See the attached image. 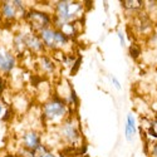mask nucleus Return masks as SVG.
<instances>
[{
  "instance_id": "nucleus-1",
  "label": "nucleus",
  "mask_w": 157,
  "mask_h": 157,
  "mask_svg": "<svg viewBox=\"0 0 157 157\" xmlns=\"http://www.w3.org/2000/svg\"><path fill=\"white\" fill-rule=\"evenodd\" d=\"M87 10L84 4L81 2H68V0H62V2H56L53 4V24L52 27L56 29H62L64 25L79 21L81 17Z\"/></svg>"
},
{
  "instance_id": "nucleus-2",
  "label": "nucleus",
  "mask_w": 157,
  "mask_h": 157,
  "mask_svg": "<svg viewBox=\"0 0 157 157\" xmlns=\"http://www.w3.org/2000/svg\"><path fill=\"white\" fill-rule=\"evenodd\" d=\"M73 108L68 106L65 98L56 94L50 97L42 106V121L44 124L59 126L64 120L72 116Z\"/></svg>"
},
{
  "instance_id": "nucleus-3",
  "label": "nucleus",
  "mask_w": 157,
  "mask_h": 157,
  "mask_svg": "<svg viewBox=\"0 0 157 157\" xmlns=\"http://www.w3.org/2000/svg\"><path fill=\"white\" fill-rule=\"evenodd\" d=\"M57 132L59 138L69 147L78 148L82 145V129L74 114L69 116L59 126H57Z\"/></svg>"
},
{
  "instance_id": "nucleus-4",
  "label": "nucleus",
  "mask_w": 157,
  "mask_h": 157,
  "mask_svg": "<svg viewBox=\"0 0 157 157\" xmlns=\"http://www.w3.org/2000/svg\"><path fill=\"white\" fill-rule=\"evenodd\" d=\"M23 21L32 32L39 33L45 28L52 27L53 17H52V13L47 10H42L38 8H28Z\"/></svg>"
},
{
  "instance_id": "nucleus-5",
  "label": "nucleus",
  "mask_w": 157,
  "mask_h": 157,
  "mask_svg": "<svg viewBox=\"0 0 157 157\" xmlns=\"http://www.w3.org/2000/svg\"><path fill=\"white\" fill-rule=\"evenodd\" d=\"M17 56L14 50L9 49L4 44H0V74L9 75L17 67Z\"/></svg>"
},
{
  "instance_id": "nucleus-6",
  "label": "nucleus",
  "mask_w": 157,
  "mask_h": 157,
  "mask_svg": "<svg viewBox=\"0 0 157 157\" xmlns=\"http://www.w3.org/2000/svg\"><path fill=\"white\" fill-rule=\"evenodd\" d=\"M25 27H27V25H25ZM24 45H25V49L29 50L33 54L42 56V54L47 53L45 47L42 42L40 36L38 35V33L32 32L28 27H27V30H24Z\"/></svg>"
},
{
  "instance_id": "nucleus-7",
  "label": "nucleus",
  "mask_w": 157,
  "mask_h": 157,
  "mask_svg": "<svg viewBox=\"0 0 157 157\" xmlns=\"http://www.w3.org/2000/svg\"><path fill=\"white\" fill-rule=\"evenodd\" d=\"M20 147L29 150V151H35L39 146L43 143L42 141V135L35 129H27L20 135Z\"/></svg>"
},
{
  "instance_id": "nucleus-8",
  "label": "nucleus",
  "mask_w": 157,
  "mask_h": 157,
  "mask_svg": "<svg viewBox=\"0 0 157 157\" xmlns=\"http://www.w3.org/2000/svg\"><path fill=\"white\" fill-rule=\"evenodd\" d=\"M0 20L5 23L20 21L18 11L11 2H0Z\"/></svg>"
},
{
  "instance_id": "nucleus-9",
  "label": "nucleus",
  "mask_w": 157,
  "mask_h": 157,
  "mask_svg": "<svg viewBox=\"0 0 157 157\" xmlns=\"http://www.w3.org/2000/svg\"><path fill=\"white\" fill-rule=\"evenodd\" d=\"M38 65H39V68H40V71L45 74H54L57 72V62L50 56H48L47 53L39 56Z\"/></svg>"
},
{
  "instance_id": "nucleus-10",
  "label": "nucleus",
  "mask_w": 157,
  "mask_h": 157,
  "mask_svg": "<svg viewBox=\"0 0 157 157\" xmlns=\"http://www.w3.org/2000/svg\"><path fill=\"white\" fill-rule=\"evenodd\" d=\"M136 133H137V124H136L135 114L132 112H128L126 116V124H124V138H126V141H128V142L133 141Z\"/></svg>"
},
{
  "instance_id": "nucleus-11",
  "label": "nucleus",
  "mask_w": 157,
  "mask_h": 157,
  "mask_svg": "<svg viewBox=\"0 0 157 157\" xmlns=\"http://www.w3.org/2000/svg\"><path fill=\"white\" fill-rule=\"evenodd\" d=\"M121 5L126 11H135V14H140L141 10L145 8V2L142 0H122Z\"/></svg>"
},
{
  "instance_id": "nucleus-12",
  "label": "nucleus",
  "mask_w": 157,
  "mask_h": 157,
  "mask_svg": "<svg viewBox=\"0 0 157 157\" xmlns=\"http://www.w3.org/2000/svg\"><path fill=\"white\" fill-rule=\"evenodd\" d=\"M65 101H67L68 103V106L73 109H77V107L79 106V97H78L77 92H75V89L69 86V89H68V97L65 98Z\"/></svg>"
},
{
  "instance_id": "nucleus-13",
  "label": "nucleus",
  "mask_w": 157,
  "mask_h": 157,
  "mask_svg": "<svg viewBox=\"0 0 157 157\" xmlns=\"http://www.w3.org/2000/svg\"><path fill=\"white\" fill-rule=\"evenodd\" d=\"M147 136L151 138H155L157 141V117L153 118L152 121H150L148 127H147Z\"/></svg>"
},
{
  "instance_id": "nucleus-14",
  "label": "nucleus",
  "mask_w": 157,
  "mask_h": 157,
  "mask_svg": "<svg viewBox=\"0 0 157 157\" xmlns=\"http://www.w3.org/2000/svg\"><path fill=\"white\" fill-rule=\"evenodd\" d=\"M128 56L132 58V59L137 60L141 57V48L138 45H136V44H132V45L128 48Z\"/></svg>"
},
{
  "instance_id": "nucleus-15",
  "label": "nucleus",
  "mask_w": 157,
  "mask_h": 157,
  "mask_svg": "<svg viewBox=\"0 0 157 157\" xmlns=\"http://www.w3.org/2000/svg\"><path fill=\"white\" fill-rule=\"evenodd\" d=\"M81 65H82V57H81V56H78V57H77V59L74 60V63L72 64V67L69 68L71 75H75V74L78 73V71H79Z\"/></svg>"
},
{
  "instance_id": "nucleus-16",
  "label": "nucleus",
  "mask_w": 157,
  "mask_h": 157,
  "mask_svg": "<svg viewBox=\"0 0 157 157\" xmlns=\"http://www.w3.org/2000/svg\"><path fill=\"white\" fill-rule=\"evenodd\" d=\"M14 114H15L14 109H13L11 107H8L6 109H4V113L2 116V121L3 122H10L13 120V117H14Z\"/></svg>"
},
{
  "instance_id": "nucleus-17",
  "label": "nucleus",
  "mask_w": 157,
  "mask_h": 157,
  "mask_svg": "<svg viewBox=\"0 0 157 157\" xmlns=\"http://www.w3.org/2000/svg\"><path fill=\"white\" fill-rule=\"evenodd\" d=\"M109 79H111V84L116 88V90H122V84H121V82H120V79L117 77H114V75H109Z\"/></svg>"
},
{
  "instance_id": "nucleus-18",
  "label": "nucleus",
  "mask_w": 157,
  "mask_h": 157,
  "mask_svg": "<svg viewBox=\"0 0 157 157\" xmlns=\"http://www.w3.org/2000/svg\"><path fill=\"white\" fill-rule=\"evenodd\" d=\"M6 84H8L6 77L0 74V96H3V93L5 92V89H6Z\"/></svg>"
},
{
  "instance_id": "nucleus-19",
  "label": "nucleus",
  "mask_w": 157,
  "mask_h": 157,
  "mask_svg": "<svg viewBox=\"0 0 157 157\" xmlns=\"http://www.w3.org/2000/svg\"><path fill=\"white\" fill-rule=\"evenodd\" d=\"M150 155L151 157H157V141L150 143Z\"/></svg>"
},
{
  "instance_id": "nucleus-20",
  "label": "nucleus",
  "mask_w": 157,
  "mask_h": 157,
  "mask_svg": "<svg viewBox=\"0 0 157 157\" xmlns=\"http://www.w3.org/2000/svg\"><path fill=\"white\" fill-rule=\"evenodd\" d=\"M117 36H118V39H120L121 45H122V47H126V38H124V33H123V32H121V30H118V32H117Z\"/></svg>"
},
{
  "instance_id": "nucleus-21",
  "label": "nucleus",
  "mask_w": 157,
  "mask_h": 157,
  "mask_svg": "<svg viewBox=\"0 0 157 157\" xmlns=\"http://www.w3.org/2000/svg\"><path fill=\"white\" fill-rule=\"evenodd\" d=\"M40 157H58V155H56L54 152H52V151H48L47 153H44V155L40 156Z\"/></svg>"
},
{
  "instance_id": "nucleus-22",
  "label": "nucleus",
  "mask_w": 157,
  "mask_h": 157,
  "mask_svg": "<svg viewBox=\"0 0 157 157\" xmlns=\"http://www.w3.org/2000/svg\"><path fill=\"white\" fill-rule=\"evenodd\" d=\"M3 113H4V107H3V104L0 103V117L3 116Z\"/></svg>"
}]
</instances>
